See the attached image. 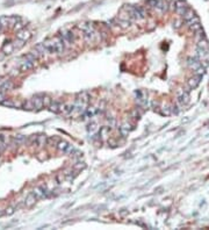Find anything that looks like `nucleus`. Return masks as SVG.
Wrapping results in <instances>:
<instances>
[{
    "label": "nucleus",
    "mask_w": 209,
    "mask_h": 230,
    "mask_svg": "<svg viewBox=\"0 0 209 230\" xmlns=\"http://www.w3.org/2000/svg\"><path fill=\"white\" fill-rule=\"evenodd\" d=\"M88 101H90V96L86 92H81L77 96L76 102L73 104V107H72V111L70 114L72 116H80L85 113V111L87 109V105H88Z\"/></svg>",
    "instance_id": "obj_1"
},
{
    "label": "nucleus",
    "mask_w": 209,
    "mask_h": 230,
    "mask_svg": "<svg viewBox=\"0 0 209 230\" xmlns=\"http://www.w3.org/2000/svg\"><path fill=\"white\" fill-rule=\"evenodd\" d=\"M43 44L45 45V48L48 49L49 54H62L65 49V44L63 42V40L60 38L59 35L55 36V37H51V38H47Z\"/></svg>",
    "instance_id": "obj_2"
},
{
    "label": "nucleus",
    "mask_w": 209,
    "mask_h": 230,
    "mask_svg": "<svg viewBox=\"0 0 209 230\" xmlns=\"http://www.w3.org/2000/svg\"><path fill=\"white\" fill-rule=\"evenodd\" d=\"M84 34V38L87 43H93L96 38V32H95L94 27L92 26V23H86V22H83V23H79L77 26Z\"/></svg>",
    "instance_id": "obj_3"
},
{
    "label": "nucleus",
    "mask_w": 209,
    "mask_h": 230,
    "mask_svg": "<svg viewBox=\"0 0 209 230\" xmlns=\"http://www.w3.org/2000/svg\"><path fill=\"white\" fill-rule=\"evenodd\" d=\"M59 36H60V38L63 40V42H64L65 45H66V44H72V43L75 42V34H73L71 30L66 29V28L60 29Z\"/></svg>",
    "instance_id": "obj_4"
},
{
    "label": "nucleus",
    "mask_w": 209,
    "mask_h": 230,
    "mask_svg": "<svg viewBox=\"0 0 209 230\" xmlns=\"http://www.w3.org/2000/svg\"><path fill=\"white\" fill-rule=\"evenodd\" d=\"M187 9H188V6H187L186 1H184V0H177L174 2V11H175L177 14L184 15Z\"/></svg>",
    "instance_id": "obj_5"
},
{
    "label": "nucleus",
    "mask_w": 209,
    "mask_h": 230,
    "mask_svg": "<svg viewBox=\"0 0 209 230\" xmlns=\"http://www.w3.org/2000/svg\"><path fill=\"white\" fill-rule=\"evenodd\" d=\"M187 65H188L190 70H193L195 72L198 69H200L202 66V63H201V59L199 57H190L187 60Z\"/></svg>",
    "instance_id": "obj_6"
},
{
    "label": "nucleus",
    "mask_w": 209,
    "mask_h": 230,
    "mask_svg": "<svg viewBox=\"0 0 209 230\" xmlns=\"http://www.w3.org/2000/svg\"><path fill=\"white\" fill-rule=\"evenodd\" d=\"M34 66H35V60H30V59L24 58V59L21 62L19 69H20V71H21V72H26V71L32 70Z\"/></svg>",
    "instance_id": "obj_7"
},
{
    "label": "nucleus",
    "mask_w": 209,
    "mask_h": 230,
    "mask_svg": "<svg viewBox=\"0 0 209 230\" xmlns=\"http://www.w3.org/2000/svg\"><path fill=\"white\" fill-rule=\"evenodd\" d=\"M201 79H202V76H200V75H194L193 77H190V79L187 80V85H188V87H190V90L196 88V87L200 85Z\"/></svg>",
    "instance_id": "obj_8"
},
{
    "label": "nucleus",
    "mask_w": 209,
    "mask_h": 230,
    "mask_svg": "<svg viewBox=\"0 0 209 230\" xmlns=\"http://www.w3.org/2000/svg\"><path fill=\"white\" fill-rule=\"evenodd\" d=\"M190 93H188V91H181L180 92V94L178 96V102H179V105L181 106V107H184V106H186L188 102H190Z\"/></svg>",
    "instance_id": "obj_9"
},
{
    "label": "nucleus",
    "mask_w": 209,
    "mask_h": 230,
    "mask_svg": "<svg viewBox=\"0 0 209 230\" xmlns=\"http://www.w3.org/2000/svg\"><path fill=\"white\" fill-rule=\"evenodd\" d=\"M154 9L159 13H165L169 9V1L167 0H157V4L154 6Z\"/></svg>",
    "instance_id": "obj_10"
},
{
    "label": "nucleus",
    "mask_w": 209,
    "mask_h": 230,
    "mask_svg": "<svg viewBox=\"0 0 209 230\" xmlns=\"http://www.w3.org/2000/svg\"><path fill=\"white\" fill-rule=\"evenodd\" d=\"M119 130H120V134L122 135L123 137H126V136H128L129 133L133 130V127H131V124H130V123L124 122V123H122V124L120 126Z\"/></svg>",
    "instance_id": "obj_11"
},
{
    "label": "nucleus",
    "mask_w": 209,
    "mask_h": 230,
    "mask_svg": "<svg viewBox=\"0 0 209 230\" xmlns=\"http://www.w3.org/2000/svg\"><path fill=\"white\" fill-rule=\"evenodd\" d=\"M32 37V34H30V32L28 30V29H26V28H22L21 30L18 32V34H17V38H20V40H22V41H28L29 38Z\"/></svg>",
    "instance_id": "obj_12"
},
{
    "label": "nucleus",
    "mask_w": 209,
    "mask_h": 230,
    "mask_svg": "<svg viewBox=\"0 0 209 230\" xmlns=\"http://www.w3.org/2000/svg\"><path fill=\"white\" fill-rule=\"evenodd\" d=\"M33 193L36 195L37 199H42V198L47 196V187H45V185H41V186L36 187V188L33 191Z\"/></svg>",
    "instance_id": "obj_13"
},
{
    "label": "nucleus",
    "mask_w": 209,
    "mask_h": 230,
    "mask_svg": "<svg viewBox=\"0 0 209 230\" xmlns=\"http://www.w3.org/2000/svg\"><path fill=\"white\" fill-rule=\"evenodd\" d=\"M32 101L35 106V109H42L44 107V104H43V96H35L32 98Z\"/></svg>",
    "instance_id": "obj_14"
},
{
    "label": "nucleus",
    "mask_w": 209,
    "mask_h": 230,
    "mask_svg": "<svg viewBox=\"0 0 209 230\" xmlns=\"http://www.w3.org/2000/svg\"><path fill=\"white\" fill-rule=\"evenodd\" d=\"M38 199L36 198V195L33 193V192H30L28 195H27V198H26V200H24V205L27 206V207H32L36 201H37Z\"/></svg>",
    "instance_id": "obj_15"
},
{
    "label": "nucleus",
    "mask_w": 209,
    "mask_h": 230,
    "mask_svg": "<svg viewBox=\"0 0 209 230\" xmlns=\"http://www.w3.org/2000/svg\"><path fill=\"white\" fill-rule=\"evenodd\" d=\"M196 49H200V50H203V51H207V52H208L209 44H208V42H207V40H206V37L200 38V40H199V42H198V48H196Z\"/></svg>",
    "instance_id": "obj_16"
},
{
    "label": "nucleus",
    "mask_w": 209,
    "mask_h": 230,
    "mask_svg": "<svg viewBox=\"0 0 209 230\" xmlns=\"http://www.w3.org/2000/svg\"><path fill=\"white\" fill-rule=\"evenodd\" d=\"M12 87H13V83L11 80H2V83L0 85V92L9 91V90H12Z\"/></svg>",
    "instance_id": "obj_17"
},
{
    "label": "nucleus",
    "mask_w": 209,
    "mask_h": 230,
    "mask_svg": "<svg viewBox=\"0 0 209 230\" xmlns=\"http://www.w3.org/2000/svg\"><path fill=\"white\" fill-rule=\"evenodd\" d=\"M14 44L13 43H11V42H8V43H6L4 47H2V52L5 54V55H9V54H12L13 51H14Z\"/></svg>",
    "instance_id": "obj_18"
},
{
    "label": "nucleus",
    "mask_w": 209,
    "mask_h": 230,
    "mask_svg": "<svg viewBox=\"0 0 209 230\" xmlns=\"http://www.w3.org/2000/svg\"><path fill=\"white\" fill-rule=\"evenodd\" d=\"M99 130V127H98V123L95 122H91L88 126H87V132L90 135H95Z\"/></svg>",
    "instance_id": "obj_19"
},
{
    "label": "nucleus",
    "mask_w": 209,
    "mask_h": 230,
    "mask_svg": "<svg viewBox=\"0 0 209 230\" xmlns=\"http://www.w3.org/2000/svg\"><path fill=\"white\" fill-rule=\"evenodd\" d=\"M45 143H47V136L45 135H40V136H37L36 139H35V142H34V144H36L37 147H43Z\"/></svg>",
    "instance_id": "obj_20"
},
{
    "label": "nucleus",
    "mask_w": 209,
    "mask_h": 230,
    "mask_svg": "<svg viewBox=\"0 0 209 230\" xmlns=\"http://www.w3.org/2000/svg\"><path fill=\"white\" fill-rule=\"evenodd\" d=\"M96 113H98V111H96L95 108H93V107H91V108H87L83 115H84L85 119H91V117H93Z\"/></svg>",
    "instance_id": "obj_21"
},
{
    "label": "nucleus",
    "mask_w": 209,
    "mask_h": 230,
    "mask_svg": "<svg viewBox=\"0 0 209 230\" xmlns=\"http://www.w3.org/2000/svg\"><path fill=\"white\" fill-rule=\"evenodd\" d=\"M35 49H36L38 52L41 54V56H42V55H47V54H49V51H48V49L45 48V45L43 44V42H42V43H38L37 45H35Z\"/></svg>",
    "instance_id": "obj_22"
},
{
    "label": "nucleus",
    "mask_w": 209,
    "mask_h": 230,
    "mask_svg": "<svg viewBox=\"0 0 209 230\" xmlns=\"http://www.w3.org/2000/svg\"><path fill=\"white\" fill-rule=\"evenodd\" d=\"M182 17H184V20H185L186 22H188L190 20H192L193 18H194V17H196V15H195V12H194L193 9L188 8V9L186 11V13H185Z\"/></svg>",
    "instance_id": "obj_23"
},
{
    "label": "nucleus",
    "mask_w": 209,
    "mask_h": 230,
    "mask_svg": "<svg viewBox=\"0 0 209 230\" xmlns=\"http://www.w3.org/2000/svg\"><path fill=\"white\" fill-rule=\"evenodd\" d=\"M188 27H190V30H192V32H194V33H198V32L202 30V26H201V23H200V22H195V23L188 24Z\"/></svg>",
    "instance_id": "obj_24"
},
{
    "label": "nucleus",
    "mask_w": 209,
    "mask_h": 230,
    "mask_svg": "<svg viewBox=\"0 0 209 230\" xmlns=\"http://www.w3.org/2000/svg\"><path fill=\"white\" fill-rule=\"evenodd\" d=\"M22 107H23L24 109H27V111H33V109H35V106H34V104H33L32 99H30V100L24 101V102H23V105H22Z\"/></svg>",
    "instance_id": "obj_25"
},
{
    "label": "nucleus",
    "mask_w": 209,
    "mask_h": 230,
    "mask_svg": "<svg viewBox=\"0 0 209 230\" xmlns=\"http://www.w3.org/2000/svg\"><path fill=\"white\" fill-rule=\"evenodd\" d=\"M0 26L2 28L9 27V17H1L0 18Z\"/></svg>",
    "instance_id": "obj_26"
},
{
    "label": "nucleus",
    "mask_w": 209,
    "mask_h": 230,
    "mask_svg": "<svg viewBox=\"0 0 209 230\" xmlns=\"http://www.w3.org/2000/svg\"><path fill=\"white\" fill-rule=\"evenodd\" d=\"M2 105L4 106H7V107H17V106H19V104L15 102V101H13V100H4Z\"/></svg>",
    "instance_id": "obj_27"
},
{
    "label": "nucleus",
    "mask_w": 209,
    "mask_h": 230,
    "mask_svg": "<svg viewBox=\"0 0 209 230\" xmlns=\"http://www.w3.org/2000/svg\"><path fill=\"white\" fill-rule=\"evenodd\" d=\"M54 100L50 98V96H43V104H44V107H47V108H49V106L51 105V102H52Z\"/></svg>",
    "instance_id": "obj_28"
},
{
    "label": "nucleus",
    "mask_w": 209,
    "mask_h": 230,
    "mask_svg": "<svg viewBox=\"0 0 209 230\" xmlns=\"http://www.w3.org/2000/svg\"><path fill=\"white\" fill-rule=\"evenodd\" d=\"M14 141H15L17 144H21V143H23V142L27 141V137L23 136V135H18V136L14 137Z\"/></svg>",
    "instance_id": "obj_29"
},
{
    "label": "nucleus",
    "mask_w": 209,
    "mask_h": 230,
    "mask_svg": "<svg viewBox=\"0 0 209 230\" xmlns=\"http://www.w3.org/2000/svg\"><path fill=\"white\" fill-rule=\"evenodd\" d=\"M13 44H14V48H15V49H20V48H22V47L24 45V41H22V40L18 38L17 41H14V42H13Z\"/></svg>",
    "instance_id": "obj_30"
},
{
    "label": "nucleus",
    "mask_w": 209,
    "mask_h": 230,
    "mask_svg": "<svg viewBox=\"0 0 209 230\" xmlns=\"http://www.w3.org/2000/svg\"><path fill=\"white\" fill-rule=\"evenodd\" d=\"M14 211H14L13 207H8V208L5 211V214H6V215H12V214H14Z\"/></svg>",
    "instance_id": "obj_31"
},
{
    "label": "nucleus",
    "mask_w": 209,
    "mask_h": 230,
    "mask_svg": "<svg viewBox=\"0 0 209 230\" xmlns=\"http://www.w3.org/2000/svg\"><path fill=\"white\" fill-rule=\"evenodd\" d=\"M147 4L149 5V7L154 8V6H156V4H157V0H148V1H147Z\"/></svg>",
    "instance_id": "obj_32"
},
{
    "label": "nucleus",
    "mask_w": 209,
    "mask_h": 230,
    "mask_svg": "<svg viewBox=\"0 0 209 230\" xmlns=\"http://www.w3.org/2000/svg\"><path fill=\"white\" fill-rule=\"evenodd\" d=\"M22 27H23V24H22V23H21V22L19 21V22H17V23H15V26H14V29H15V30H21L20 28H22Z\"/></svg>",
    "instance_id": "obj_33"
},
{
    "label": "nucleus",
    "mask_w": 209,
    "mask_h": 230,
    "mask_svg": "<svg viewBox=\"0 0 209 230\" xmlns=\"http://www.w3.org/2000/svg\"><path fill=\"white\" fill-rule=\"evenodd\" d=\"M108 143H109V144H112L113 147H115V145H117V143L115 142L114 139H108Z\"/></svg>",
    "instance_id": "obj_34"
},
{
    "label": "nucleus",
    "mask_w": 209,
    "mask_h": 230,
    "mask_svg": "<svg viewBox=\"0 0 209 230\" xmlns=\"http://www.w3.org/2000/svg\"><path fill=\"white\" fill-rule=\"evenodd\" d=\"M4 100H5V98H4V92H0V104H2Z\"/></svg>",
    "instance_id": "obj_35"
},
{
    "label": "nucleus",
    "mask_w": 209,
    "mask_h": 230,
    "mask_svg": "<svg viewBox=\"0 0 209 230\" xmlns=\"http://www.w3.org/2000/svg\"><path fill=\"white\" fill-rule=\"evenodd\" d=\"M1 29H2V27H1V26H0V32H1Z\"/></svg>",
    "instance_id": "obj_36"
}]
</instances>
